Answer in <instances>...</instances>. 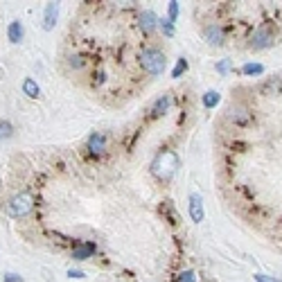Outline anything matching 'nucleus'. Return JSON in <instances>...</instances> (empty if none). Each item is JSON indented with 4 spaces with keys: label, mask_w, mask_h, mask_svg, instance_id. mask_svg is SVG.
I'll list each match as a JSON object with an SVG mask.
<instances>
[{
    "label": "nucleus",
    "mask_w": 282,
    "mask_h": 282,
    "mask_svg": "<svg viewBox=\"0 0 282 282\" xmlns=\"http://www.w3.org/2000/svg\"><path fill=\"white\" fill-rule=\"evenodd\" d=\"M178 169V156L172 149H163L156 154V158L152 160V174L158 181H169Z\"/></svg>",
    "instance_id": "1"
},
{
    "label": "nucleus",
    "mask_w": 282,
    "mask_h": 282,
    "mask_svg": "<svg viewBox=\"0 0 282 282\" xmlns=\"http://www.w3.org/2000/svg\"><path fill=\"white\" fill-rule=\"evenodd\" d=\"M34 203H36V199L32 192H18L16 197L9 199L7 212L9 217H27L34 210Z\"/></svg>",
    "instance_id": "2"
},
{
    "label": "nucleus",
    "mask_w": 282,
    "mask_h": 282,
    "mask_svg": "<svg viewBox=\"0 0 282 282\" xmlns=\"http://www.w3.org/2000/svg\"><path fill=\"white\" fill-rule=\"evenodd\" d=\"M140 63H143V68L149 72V75H163L165 66H167V59H165V55L156 48H147V50L140 52Z\"/></svg>",
    "instance_id": "3"
},
{
    "label": "nucleus",
    "mask_w": 282,
    "mask_h": 282,
    "mask_svg": "<svg viewBox=\"0 0 282 282\" xmlns=\"http://www.w3.org/2000/svg\"><path fill=\"white\" fill-rule=\"evenodd\" d=\"M271 43H273V32H271L269 27H260V30H255V34L251 36V48H255V50L269 48Z\"/></svg>",
    "instance_id": "4"
},
{
    "label": "nucleus",
    "mask_w": 282,
    "mask_h": 282,
    "mask_svg": "<svg viewBox=\"0 0 282 282\" xmlns=\"http://www.w3.org/2000/svg\"><path fill=\"white\" fill-rule=\"evenodd\" d=\"M190 217H192L194 223L203 221L206 212H203V199L201 194H190Z\"/></svg>",
    "instance_id": "5"
},
{
    "label": "nucleus",
    "mask_w": 282,
    "mask_h": 282,
    "mask_svg": "<svg viewBox=\"0 0 282 282\" xmlns=\"http://www.w3.org/2000/svg\"><path fill=\"white\" fill-rule=\"evenodd\" d=\"M88 152H90V156H102V154L106 152V135L104 133H90Z\"/></svg>",
    "instance_id": "6"
},
{
    "label": "nucleus",
    "mask_w": 282,
    "mask_h": 282,
    "mask_svg": "<svg viewBox=\"0 0 282 282\" xmlns=\"http://www.w3.org/2000/svg\"><path fill=\"white\" fill-rule=\"evenodd\" d=\"M203 38H206L210 45H221L223 43V30L219 25H208L203 30Z\"/></svg>",
    "instance_id": "7"
},
{
    "label": "nucleus",
    "mask_w": 282,
    "mask_h": 282,
    "mask_svg": "<svg viewBox=\"0 0 282 282\" xmlns=\"http://www.w3.org/2000/svg\"><path fill=\"white\" fill-rule=\"evenodd\" d=\"M156 25H158V18L152 9H147V12L140 14V27H143L145 34H152L154 30H156Z\"/></svg>",
    "instance_id": "8"
},
{
    "label": "nucleus",
    "mask_w": 282,
    "mask_h": 282,
    "mask_svg": "<svg viewBox=\"0 0 282 282\" xmlns=\"http://www.w3.org/2000/svg\"><path fill=\"white\" fill-rule=\"evenodd\" d=\"M228 120L235 124H246L251 120V113L244 106H232V109H228Z\"/></svg>",
    "instance_id": "9"
},
{
    "label": "nucleus",
    "mask_w": 282,
    "mask_h": 282,
    "mask_svg": "<svg viewBox=\"0 0 282 282\" xmlns=\"http://www.w3.org/2000/svg\"><path fill=\"white\" fill-rule=\"evenodd\" d=\"M57 16H59V5L48 3L45 5V18H43V27H45V30H52L55 23H57Z\"/></svg>",
    "instance_id": "10"
},
{
    "label": "nucleus",
    "mask_w": 282,
    "mask_h": 282,
    "mask_svg": "<svg viewBox=\"0 0 282 282\" xmlns=\"http://www.w3.org/2000/svg\"><path fill=\"white\" fill-rule=\"evenodd\" d=\"M95 249H97V246L93 244V242H86V244L72 249V260H88V257L95 253Z\"/></svg>",
    "instance_id": "11"
},
{
    "label": "nucleus",
    "mask_w": 282,
    "mask_h": 282,
    "mask_svg": "<svg viewBox=\"0 0 282 282\" xmlns=\"http://www.w3.org/2000/svg\"><path fill=\"white\" fill-rule=\"evenodd\" d=\"M169 104H172V97H169V95L158 97V100L154 102V106H152V118H160V115L169 109Z\"/></svg>",
    "instance_id": "12"
},
{
    "label": "nucleus",
    "mask_w": 282,
    "mask_h": 282,
    "mask_svg": "<svg viewBox=\"0 0 282 282\" xmlns=\"http://www.w3.org/2000/svg\"><path fill=\"white\" fill-rule=\"evenodd\" d=\"M7 36H9V41H12V43H18V41H21V38H23V23H18V21L9 23Z\"/></svg>",
    "instance_id": "13"
},
{
    "label": "nucleus",
    "mask_w": 282,
    "mask_h": 282,
    "mask_svg": "<svg viewBox=\"0 0 282 282\" xmlns=\"http://www.w3.org/2000/svg\"><path fill=\"white\" fill-rule=\"evenodd\" d=\"M242 72H244L246 77H260L262 72H264V66H262V63H244V66H242Z\"/></svg>",
    "instance_id": "14"
},
{
    "label": "nucleus",
    "mask_w": 282,
    "mask_h": 282,
    "mask_svg": "<svg viewBox=\"0 0 282 282\" xmlns=\"http://www.w3.org/2000/svg\"><path fill=\"white\" fill-rule=\"evenodd\" d=\"M23 93H25L27 97H38V93H41V88H38V84L34 79H25L23 81Z\"/></svg>",
    "instance_id": "15"
},
{
    "label": "nucleus",
    "mask_w": 282,
    "mask_h": 282,
    "mask_svg": "<svg viewBox=\"0 0 282 282\" xmlns=\"http://www.w3.org/2000/svg\"><path fill=\"white\" fill-rule=\"evenodd\" d=\"M219 93H215V90H208L206 95H203V106H206V109H215L217 104H219Z\"/></svg>",
    "instance_id": "16"
},
{
    "label": "nucleus",
    "mask_w": 282,
    "mask_h": 282,
    "mask_svg": "<svg viewBox=\"0 0 282 282\" xmlns=\"http://www.w3.org/2000/svg\"><path fill=\"white\" fill-rule=\"evenodd\" d=\"M14 135V126L7 120H0V140H7Z\"/></svg>",
    "instance_id": "17"
},
{
    "label": "nucleus",
    "mask_w": 282,
    "mask_h": 282,
    "mask_svg": "<svg viewBox=\"0 0 282 282\" xmlns=\"http://www.w3.org/2000/svg\"><path fill=\"white\" fill-rule=\"evenodd\" d=\"M158 25H160V30H163L165 36H172V34H174V23L169 21V18H165V21H158Z\"/></svg>",
    "instance_id": "18"
},
{
    "label": "nucleus",
    "mask_w": 282,
    "mask_h": 282,
    "mask_svg": "<svg viewBox=\"0 0 282 282\" xmlns=\"http://www.w3.org/2000/svg\"><path fill=\"white\" fill-rule=\"evenodd\" d=\"M185 70H187V61L185 59H178V63L174 66V70H172V77H181Z\"/></svg>",
    "instance_id": "19"
},
{
    "label": "nucleus",
    "mask_w": 282,
    "mask_h": 282,
    "mask_svg": "<svg viewBox=\"0 0 282 282\" xmlns=\"http://www.w3.org/2000/svg\"><path fill=\"white\" fill-rule=\"evenodd\" d=\"M176 18H178V3H176V0H172V3H169V21H176Z\"/></svg>",
    "instance_id": "20"
},
{
    "label": "nucleus",
    "mask_w": 282,
    "mask_h": 282,
    "mask_svg": "<svg viewBox=\"0 0 282 282\" xmlns=\"http://www.w3.org/2000/svg\"><path fill=\"white\" fill-rule=\"evenodd\" d=\"M253 278H255V282H282L280 278H273V275H264V273H255Z\"/></svg>",
    "instance_id": "21"
},
{
    "label": "nucleus",
    "mask_w": 282,
    "mask_h": 282,
    "mask_svg": "<svg viewBox=\"0 0 282 282\" xmlns=\"http://www.w3.org/2000/svg\"><path fill=\"white\" fill-rule=\"evenodd\" d=\"M228 70H230V61H228V59H223V61L217 63V72H219V75H226Z\"/></svg>",
    "instance_id": "22"
},
{
    "label": "nucleus",
    "mask_w": 282,
    "mask_h": 282,
    "mask_svg": "<svg viewBox=\"0 0 282 282\" xmlns=\"http://www.w3.org/2000/svg\"><path fill=\"white\" fill-rule=\"evenodd\" d=\"M68 278H75V280H81V278H86V273H84V271H77V269H70V271H68Z\"/></svg>",
    "instance_id": "23"
},
{
    "label": "nucleus",
    "mask_w": 282,
    "mask_h": 282,
    "mask_svg": "<svg viewBox=\"0 0 282 282\" xmlns=\"http://www.w3.org/2000/svg\"><path fill=\"white\" fill-rule=\"evenodd\" d=\"M178 282H194V273H192V271H183L181 278H178Z\"/></svg>",
    "instance_id": "24"
},
{
    "label": "nucleus",
    "mask_w": 282,
    "mask_h": 282,
    "mask_svg": "<svg viewBox=\"0 0 282 282\" xmlns=\"http://www.w3.org/2000/svg\"><path fill=\"white\" fill-rule=\"evenodd\" d=\"M3 282H23V278H21V275H16V273H7Z\"/></svg>",
    "instance_id": "25"
},
{
    "label": "nucleus",
    "mask_w": 282,
    "mask_h": 282,
    "mask_svg": "<svg viewBox=\"0 0 282 282\" xmlns=\"http://www.w3.org/2000/svg\"><path fill=\"white\" fill-rule=\"evenodd\" d=\"M70 66L72 68H81L84 66V61H81V57H70Z\"/></svg>",
    "instance_id": "26"
}]
</instances>
